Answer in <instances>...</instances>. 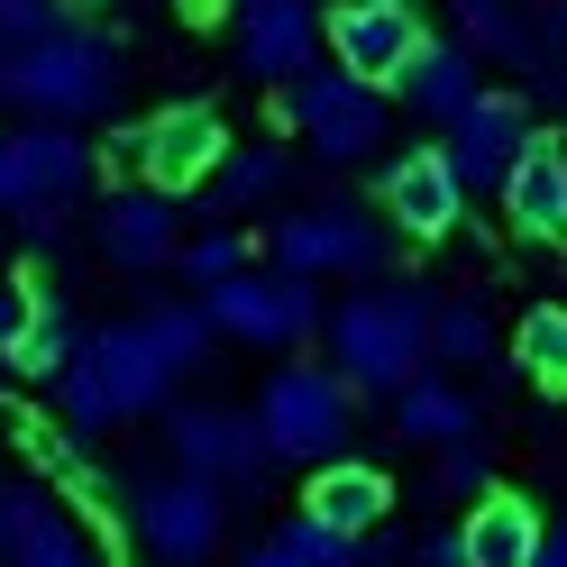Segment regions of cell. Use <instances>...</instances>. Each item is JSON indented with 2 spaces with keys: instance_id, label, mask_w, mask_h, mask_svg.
Wrapping results in <instances>:
<instances>
[{
  "instance_id": "6da1fadb",
  "label": "cell",
  "mask_w": 567,
  "mask_h": 567,
  "mask_svg": "<svg viewBox=\"0 0 567 567\" xmlns=\"http://www.w3.org/2000/svg\"><path fill=\"white\" fill-rule=\"evenodd\" d=\"M174 375H184V367H174L165 348H156V330H147V321H111V330L74 339V358L55 367L64 431H74V440H101L111 421H128V412H156Z\"/></svg>"
},
{
  "instance_id": "7a4b0ae2",
  "label": "cell",
  "mask_w": 567,
  "mask_h": 567,
  "mask_svg": "<svg viewBox=\"0 0 567 567\" xmlns=\"http://www.w3.org/2000/svg\"><path fill=\"white\" fill-rule=\"evenodd\" d=\"M321 339H330V367L348 375V394H394L431 367V293L421 284H367L321 321Z\"/></svg>"
},
{
  "instance_id": "3957f363",
  "label": "cell",
  "mask_w": 567,
  "mask_h": 567,
  "mask_svg": "<svg viewBox=\"0 0 567 567\" xmlns=\"http://www.w3.org/2000/svg\"><path fill=\"white\" fill-rule=\"evenodd\" d=\"M10 101H28V111H47V120L111 111L120 101V47L74 28V19H47L38 38L10 47Z\"/></svg>"
},
{
  "instance_id": "277c9868",
  "label": "cell",
  "mask_w": 567,
  "mask_h": 567,
  "mask_svg": "<svg viewBox=\"0 0 567 567\" xmlns=\"http://www.w3.org/2000/svg\"><path fill=\"white\" fill-rule=\"evenodd\" d=\"M284 120H293V137L321 165H367L375 137H384V83L348 74V64H321L311 55L293 83H284Z\"/></svg>"
},
{
  "instance_id": "5b68a950",
  "label": "cell",
  "mask_w": 567,
  "mask_h": 567,
  "mask_svg": "<svg viewBox=\"0 0 567 567\" xmlns=\"http://www.w3.org/2000/svg\"><path fill=\"white\" fill-rule=\"evenodd\" d=\"M348 375L339 367H275L266 375V394H257V440L275 457H293V467H321V457L348 449Z\"/></svg>"
},
{
  "instance_id": "8992f818",
  "label": "cell",
  "mask_w": 567,
  "mask_h": 567,
  "mask_svg": "<svg viewBox=\"0 0 567 567\" xmlns=\"http://www.w3.org/2000/svg\"><path fill=\"white\" fill-rule=\"evenodd\" d=\"M202 311H210L220 339H247V348H293V339L321 330V293H311V275H293V266H275V275L229 266L220 284H202Z\"/></svg>"
},
{
  "instance_id": "52a82bcc",
  "label": "cell",
  "mask_w": 567,
  "mask_h": 567,
  "mask_svg": "<svg viewBox=\"0 0 567 567\" xmlns=\"http://www.w3.org/2000/svg\"><path fill=\"white\" fill-rule=\"evenodd\" d=\"M220 147H229V120L210 111V101H165V111H147L137 128H120V156L165 193H193L202 174L220 165Z\"/></svg>"
},
{
  "instance_id": "ba28073f",
  "label": "cell",
  "mask_w": 567,
  "mask_h": 567,
  "mask_svg": "<svg viewBox=\"0 0 567 567\" xmlns=\"http://www.w3.org/2000/svg\"><path fill=\"white\" fill-rule=\"evenodd\" d=\"M165 449H174V467H193L210 485H266L275 467V449L257 440V412H229V403H184V412H165Z\"/></svg>"
},
{
  "instance_id": "9c48e42d",
  "label": "cell",
  "mask_w": 567,
  "mask_h": 567,
  "mask_svg": "<svg viewBox=\"0 0 567 567\" xmlns=\"http://www.w3.org/2000/svg\"><path fill=\"white\" fill-rule=\"evenodd\" d=\"M449 137H440V156H449V174H457V193H494L513 174V156H522V137H530V111L513 92H467L457 111L440 120Z\"/></svg>"
},
{
  "instance_id": "30bf717a",
  "label": "cell",
  "mask_w": 567,
  "mask_h": 567,
  "mask_svg": "<svg viewBox=\"0 0 567 567\" xmlns=\"http://www.w3.org/2000/svg\"><path fill=\"white\" fill-rule=\"evenodd\" d=\"M384 257V229L367 220V210H348V202H311L293 210V220L275 229V266H293V275H367Z\"/></svg>"
},
{
  "instance_id": "8fae6325",
  "label": "cell",
  "mask_w": 567,
  "mask_h": 567,
  "mask_svg": "<svg viewBox=\"0 0 567 567\" xmlns=\"http://www.w3.org/2000/svg\"><path fill=\"white\" fill-rule=\"evenodd\" d=\"M92 549H101V530H83L55 485H0V558H19V567H83Z\"/></svg>"
},
{
  "instance_id": "7c38bea8",
  "label": "cell",
  "mask_w": 567,
  "mask_h": 567,
  "mask_svg": "<svg viewBox=\"0 0 567 567\" xmlns=\"http://www.w3.org/2000/svg\"><path fill=\"white\" fill-rule=\"evenodd\" d=\"M321 38H330V64H348L367 83H394L403 55L421 47V10L412 0H339L321 19Z\"/></svg>"
},
{
  "instance_id": "4fadbf2b",
  "label": "cell",
  "mask_w": 567,
  "mask_h": 567,
  "mask_svg": "<svg viewBox=\"0 0 567 567\" xmlns=\"http://www.w3.org/2000/svg\"><path fill=\"white\" fill-rule=\"evenodd\" d=\"M137 549L147 558H210L220 549V485L210 476H165L137 494Z\"/></svg>"
},
{
  "instance_id": "5bb4252c",
  "label": "cell",
  "mask_w": 567,
  "mask_h": 567,
  "mask_svg": "<svg viewBox=\"0 0 567 567\" xmlns=\"http://www.w3.org/2000/svg\"><path fill=\"white\" fill-rule=\"evenodd\" d=\"M375 202H384V220H394L403 238H449L457 220H467V193H457V174L440 147H412L375 174Z\"/></svg>"
},
{
  "instance_id": "9a60e30c",
  "label": "cell",
  "mask_w": 567,
  "mask_h": 567,
  "mask_svg": "<svg viewBox=\"0 0 567 567\" xmlns=\"http://www.w3.org/2000/svg\"><path fill=\"white\" fill-rule=\"evenodd\" d=\"M321 55V10L311 0H238V64L257 83H293Z\"/></svg>"
},
{
  "instance_id": "2e32d148",
  "label": "cell",
  "mask_w": 567,
  "mask_h": 567,
  "mask_svg": "<svg viewBox=\"0 0 567 567\" xmlns=\"http://www.w3.org/2000/svg\"><path fill=\"white\" fill-rule=\"evenodd\" d=\"M10 147V174H19V202H74L92 184V147L74 137V120H28V128H0Z\"/></svg>"
},
{
  "instance_id": "e0dca14e",
  "label": "cell",
  "mask_w": 567,
  "mask_h": 567,
  "mask_svg": "<svg viewBox=\"0 0 567 567\" xmlns=\"http://www.w3.org/2000/svg\"><path fill=\"white\" fill-rule=\"evenodd\" d=\"M494 202L513 210L522 238H567V137H540V128H530L522 156H513V174L494 184Z\"/></svg>"
},
{
  "instance_id": "ac0fdd59",
  "label": "cell",
  "mask_w": 567,
  "mask_h": 567,
  "mask_svg": "<svg viewBox=\"0 0 567 567\" xmlns=\"http://www.w3.org/2000/svg\"><path fill=\"white\" fill-rule=\"evenodd\" d=\"M302 513L358 540V530H375L384 513H394V476H384L375 457H348V449H339V457H321V467H311V485H302Z\"/></svg>"
},
{
  "instance_id": "d6986e66",
  "label": "cell",
  "mask_w": 567,
  "mask_h": 567,
  "mask_svg": "<svg viewBox=\"0 0 567 567\" xmlns=\"http://www.w3.org/2000/svg\"><path fill=\"white\" fill-rule=\"evenodd\" d=\"M101 257L128 266V275L165 266V257H174V193H165V184L111 193V202H101Z\"/></svg>"
},
{
  "instance_id": "ffe728a7",
  "label": "cell",
  "mask_w": 567,
  "mask_h": 567,
  "mask_svg": "<svg viewBox=\"0 0 567 567\" xmlns=\"http://www.w3.org/2000/svg\"><path fill=\"white\" fill-rule=\"evenodd\" d=\"M476 64H485V55H476L467 38H431V28H421V47L403 55V74H394V83H403V101H412L421 120H449L457 101L476 92Z\"/></svg>"
},
{
  "instance_id": "44dd1931",
  "label": "cell",
  "mask_w": 567,
  "mask_h": 567,
  "mask_svg": "<svg viewBox=\"0 0 567 567\" xmlns=\"http://www.w3.org/2000/svg\"><path fill=\"white\" fill-rule=\"evenodd\" d=\"M467 540V567H540V504L530 494H476V522L457 530Z\"/></svg>"
},
{
  "instance_id": "7402d4cb",
  "label": "cell",
  "mask_w": 567,
  "mask_h": 567,
  "mask_svg": "<svg viewBox=\"0 0 567 567\" xmlns=\"http://www.w3.org/2000/svg\"><path fill=\"white\" fill-rule=\"evenodd\" d=\"M394 440L403 449H440V440H457V431H476V403L457 394V384H431V375H412V384H394Z\"/></svg>"
},
{
  "instance_id": "603a6c76",
  "label": "cell",
  "mask_w": 567,
  "mask_h": 567,
  "mask_svg": "<svg viewBox=\"0 0 567 567\" xmlns=\"http://www.w3.org/2000/svg\"><path fill=\"white\" fill-rule=\"evenodd\" d=\"M74 339H83V330L64 321V302H55V293H38V302L19 311V330L0 339V367H10V375H55L64 358H74Z\"/></svg>"
},
{
  "instance_id": "cb8c5ba5",
  "label": "cell",
  "mask_w": 567,
  "mask_h": 567,
  "mask_svg": "<svg viewBox=\"0 0 567 567\" xmlns=\"http://www.w3.org/2000/svg\"><path fill=\"white\" fill-rule=\"evenodd\" d=\"M247 558H257V567H348V558H358V540H348V530H330V522H311V513H293V522L257 530V540H247Z\"/></svg>"
},
{
  "instance_id": "d4e9b609",
  "label": "cell",
  "mask_w": 567,
  "mask_h": 567,
  "mask_svg": "<svg viewBox=\"0 0 567 567\" xmlns=\"http://www.w3.org/2000/svg\"><path fill=\"white\" fill-rule=\"evenodd\" d=\"M513 358H522V375H530V384L567 394V302H530V311H522Z\"/></svg>"
},
{
  "instance_id": "484cf974",
  "label": "cell",
  "mask_w": 567,
  "mask_h": 567,
  "mask_svg": "<svg viewBox=\"0 0 567 567\" xmlns=\"http://www.w3.org/2000/svg\"><path fill=\"white\" fill-rule=\"evenodd\" d=\"M284 174H293V165H284V147H220V165H210L202 184H220V202L247 210V202H275Z\"/></svg>"
},
{
  "instance_id": "4316f807",
  "label": "cell",
  "mask_w": 567,
  "mask_h": 567,
  "mask_svg": "<svg viewBox=\"0 0 567 567\" xmlns=\"http://www.w3.org/2000/svg\"><path fill=\"white\" fill-rule=\"evenodd\" d=\"M476 358H494L485 302H431V367H476Z\"/></svg>"
},
{
  "instance_id": "83f0119b",
  "label": "cell",
  "mask_w": 567,
  "mask_h": 567,
  "mask_svg": "<svg viewBox=\"0 0 567 567\" xmlns=\"http://www.w3.org/2000/svg\"><path fill=\"white\" fill-rule=\"evenodd\" d=\"M457 28H467L476 55H504V64H522V74H530V55H540V38H530L504 0H457Z\"/></svg>"
},
{
  "instance_id": "f1b7e54d",
  "label": "cell",
  "mask_w": 567,
  "mask_h": 567,
  "mask_svg": "<svg viewBox=\"0 0 567 567\" xmlns=\"http://www.w3.org/2000/svg\"><path fill=\"white\" fill-rule=\"evenodd\" d=\"M147 330H156L165 358L193 375V367H202V348H210V311H202V302H165V311H147Z\"/></svg>"
},
{
  "instance_id": "f546056e",
  "label": "cell",
  "mask_w": 567,
  "mask_h": 567,
  "mask_svg": "<svg viewBox=\"0 0 567 567\" xmlns=\"http://www.w3.org/2000/svg\"><path fill=\"white\" fill-rule=\"evenodd\" d=\"M485 485H494V440L485 431L440 440V494H485Z\"/></svg>"
},
{
  "instance_id": "4dcf8cb0",
  "label": "cell",
  "mask_w": 567,
  "mask_h": 567,
  "mask_svg": "<svg viewBox=\"0 0 567 567\" xmlns=\"http://www.w3.org/2000/svg\"><path fill=\"white\" fill-rule=\"evenodd\" d=\"M184 257V284H220L229 266H247V238L238 229H210V238H193V247H174Z\"/></svg>"
},
{
  "instance_id": "1f68e13d",
  "label": "cell",
  "mask_w": 567,
  "mask_h": 567,
  "mask_svg": "<svg viewBox=\"0 0 567 567\" xmlns=\"http://www.w3.org/2000/svg\"><path fill=\"white\" fill-rule=\"evenodd\" d=\"M47 19H55V0H0V38H10V47H19V38H38Z\"/></svg>"
},
{
  "instance_id": "d6a6232c",
  "label": "cell",
  "mask_w": 567,
  "mask_h": 567,
  "mask_svg": "<svg viewBox=\"0 0 567 567\" xmlns=\"http://www.w3.org/2000/svg\"><path fill=\"white\" fill-rule=\"evenodd\" d=\"M28 302H38V275H19V284H0V339L19 330V311H28Z\"/></svg>"
},
{
  "instance_id": "836d02e7",
  "label": "cell",
  "mask_w": 567,
  "mask_h": 567,
  "mask_svg": "<svg viewBox=\"0 0 567 567\" xmlns=\"http://www.w3.org/2000/svg\"><path fill=\"white\" fill-rule=\"evenodd\" d=\"M421 558H431V567H467V540H457V530H431V540H421Z\"/></svg>"
},
{
  "instance_id": "e575fe53",
  "label": "cell",
  "mask_w": 567,
  "mask_h": 567,
  "mask_svg": "<svg viewBox=\"0 0 567 567\" xmlns=\"http://www.w3.org/2000/svg\"><path fill=\"white\" fill-rule=\"evenodd\" d=\"M540 558H549V567H567V522H558V530L540 522Z\"/></svg>"
},
{
  "instance_id": "d590c367",
  "label": "cell",
  "mask_w": 567,
  "mask_h": 567,
  "mask_svg": "<svg viewBox=\"0 0 567 567\" xmlns=\"http://www.w3.org/2000/svg\"><path fill=\"white\" fill-rule=\"evenodd\" d=\"M0 210H19V174H10V147H0Z\"/></svg>"
},
{
  "instance_id": "8d00e7d4",
  "label": "cell",
  "mask_w": 567,
  "mask_h": 567,
  "mask_svg": "<svg viewBox=\"0 0 567 567\" xmlns=\"http://www.w3.org/2000/svg\"><path fill=\"white\" fill-rule=\"evenodd\" d=\"M0 101H10V38H0Z\"/></svg>"
},
{
  "instance_id": "74e56055",
  "label": "cell",
  "mask_w": 567,
  "mask_h": 567,
  "mask_svg": "<svg viewBox=\"0 0 567 567\" xmlns=\"http://www.w3.org/2000/svg\"><path fill=\"white\" fill-rule=\"evenodd\" d=\"M540 10H549V19H567V0H540Z\"/></svg>"
},
{
  "instance_id": "f35d334b",
  "label": "cell",
  "mask_w": 567,
  "mask_h": 567,
  "mask_svg": "<svg viewBox=\"0 0 567 567\" xmlns=\"http://www.w3.org/2000/svg\"><path fill=\"white\" fill-rule=\"evenodd\" d=\"M120 10H147V0H120Z\"/></svg>"
}]
</instances>
